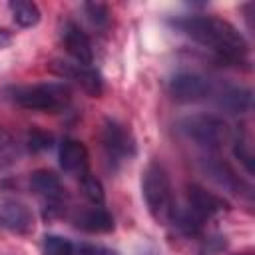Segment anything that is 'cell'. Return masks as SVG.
Returning <instances> with one entry per match:
<instances>
[{"label":"cell","instance_id":"1","mask_svg":"<svg viewBox=\"0 0 255 255\" xmlns=\"http://www.w3.org/2000/svg\"><path fill=\"white\" fill-rule=\"evenodd\" d=\"M175 26L185 36L203 44L225 60H241L249 50L245 36L233 24L215 16H191L179 20Z\"/></svg>","mask_w":255,"mask_h":255},{"label":"cell","instance_id":"2","mask_svg":"<svg viewBox=\"0 0 255 255\" xmlns=\"http://www.w3.org/2000/svg\"><path fill=\"white\" fill-rule=\"evenodd\" d=\"M141 195L151 217L159 223H169L175 211L173 189L167 171L159 163H149L141 173Z\"/></svg>","mask_w":255,"mask_h":255},{"label":"cell","instance_id":"3","mask_svg":"<svg viewBox=\"0 0 255 255\" xmlns=\"http://www.w3.org/2000/svg\"><path fill=\"white\" fill-rule=\"evenodd\" d=\"M12 100L26 110L56 114V112H62L70 106L72 90L68 84H60V82L22 86V88L12 90Z\"/></svg>","mask_w":255,"mask_h":255},{"label":"cell","instance_id":"4","mask_svg":"<svg viewBox=\"0 0 255 255\" xmlns=\"http://www.w3.org/2000/svg\"><path fill=\"white\" fill-rule=\"evenodd\" d=\"M181 133L201 147H219L229 137L227 124L213 114H193L179 122Z\"/></svg>","mask_w":255,"mask_h":255},{"label":"cell","instance_id":"5","mask_svg":"<svg viewBox=\"0 0 255 255\" xmlns=\"http://www.w3.org/2000/svg\"><path fill=\"white\" fill-rule=\"evenodd\" d=\"M48 68L58 78L76 82L86 94H90L94 98H98L104 90L102 76L92 66H84V64H78V62H66V60H54V62H50Z\"/></svg>","mask_w":255,"mask_h":255},{"label":"cell","instance_id":"6","mask_svg":"<svg viewBox=\"0 0 255 255\" xmlns=\"http://www.w3.org/2000/svg\"><path fill=\"white\" fill-rule=\"evenodd\" d=\"M211 92L209 82L193 72H179L169 80V94L173 96V100L183 102V104H191V102H199L203 98H207Z\"/></svg>","mask_w":255,"mask_h":255},{"label":"cell","instance_id":"7","mask_svg":"<svg viewBox=\"0 0 255 255\" xmlns=\"http://www.w3.org/2000/svg\"><path fill=\"white\" fill-rule=\"evenodd\" d=\"M102 141H104L108 155L114 159H126L135 153V141H133L129 129H126V126H122L114 120H108L104 124Z\"/></svg>","mask_w":255,"mask_h":255},{"label":"cell","instance_id":"8","mask_svg":"<svg viewBox=\"0 0 255 255\" xmlns=\"http://www.w3.org/2000/svg\"><path fill=\"white\" fill-rule=\"evenodd\" d=\"M187 207L193 213H197L201 219L213 217V215L229 209V205L223 197H219V195H215V193H211L205 187L195 185V183L187 185Z\"/></svg>","mask_w":255,"mask_h":255},{"label":"cell","instance_id":"9","mask_svg":"<svg viewBox=\"0 0 255 255\" xmlns=\"http://www.w3.org/2000/svg\"><path fill=\"white\" fill-rule=\"evenodd\" d=\"M201 169L209 179H213L219 187H223L231 193H241L245 189L243 179L233 171V167L229 163H225L219 157H203L201 159Z\"/></svg>","mask_w":255,"mask_h":255},{"label":"cell","instance_id":"10","mask_svg":"<svg viewBox=\"0 0 255 255\" xmlns=\"http://www.w3.org/2000/svg\"><path fill=\"white\" fill-rule=\"evenodd\" d=\"M62 42L68 50V54L84 66H90L94 60V52H92V44L90 38L84 34V30L74 24V22H66L62 26Z\"/></svg>","mask_w":255,"mask_h":255},{"label":"cell","instance_id":"11","mask_svg":"<svg viewBox=\"0 0 255 255\" xmlns=\"http://www.w3.org/2000/svg\"><path fill=\"white\" fill-rule=\"evenodd\" d=\"M58 159H60V167L70 175L82 177L88 171V149L82 141L70 137L64 139L58 149Z\"/></svg>","mask_w":255,"mask_h":255},{"label":"cell","instance_id":"12","mask_svg":"<svg viewBox=\"0 0 255 255\" xmlns=\"http://www.w3.org/2000/svg\"><path fill=\"white\" fill-rule=\"evenodd\" d=\"M30 189L48 203H60V199L64 197V187L60 177L48 169H38L30 175Z\"/></svg>","mask_w":255,"mask_h":255},{"label":"cell","instance_id":"13","mask_svg":"<svg viewBox=\"0 0 255 255\" xmlns=\"http://www.w3.org/2000/svg\"><path fill=\"white\" fill-rule=\"evenodd\" d=\"M0 221L2 227L16 231V233H26L32 229V213L26 205L18 201H4L0 207Z\"/></svg>","mask_w":255,"mask_h":255},{"label":"cell","instance_id":"14","mask_svg":"<svg viewBox=\"0 0 255 255\" xmlns=\"http://www.w3.org/2000/svg\"><path fill=\"white\" fill-rule=\"evenodd\" d=\"M76 227L88 231V233H110L114 229V217L102 207L94 205L90 209L80 211V215L74 219Z\"/></svg>","mask_w":255,"mask_h":255},{"label":"cell","instance_id":"15","mask_svg":"<svg viewBox=\"0 0 255 255\" xmlns=\"http://www.w3.org/2000/svg\"><path fill=\"white\" fill-rule=\"evenodd\" d=\"M217 104L229 114H247L253 108V92L249 88H229L219 96Z\"/></svg>","mask_w":255,"mask_h":255},{"label":"cell","instance_id":"16","mask_svg":"<svg viewBox=\"0 0 255 255\" xmlns=\"http://www.w3.org/2000/svg\"><path fill=\"white\" fill-rule=\"evenodd\" d=\"M10 12H12V18L18 26L22 28H32L40 22V10L34 2H28V0H14L8 4Z\"/></svg>","mask_w":255,"mask_h":255},{"label":"cell","instance_id":"17","mask_svg":"<svg viewBox=\"0 0 255 255\" xmlns=\"http://www.w3.org/2000/svg\"><path fill=\"white\" fill-rule=\"evenodd\" d=\"M80 185H82L84 195H86L94 205H102V203H104V199H106L104 185H102V181H100L96 175H92L90 171H86V173L80 177Z\"/></svg>","mask_w":255,"mask_h":255},{"label":"cell","instance_id":"18","mask_svg":"<svg viewBox=\"0 0 255 255\" xmlns=\"http://www.w3.org/2000/svg\"><path fill=\"white\" fill-rule=\"evenodd\" d=\"M72 249H74V243L60 235H46L42 241L44 255H70Z\"/></svg>","mask_w":255,"mask_h":255},{"label":"cell","instance_id":"19","mask_svg":"<svg viewBox=\"0 0 255 255\" xmlns=\"http://www.w3.org/2000/svg\"><path fill=\"white\" fill-rule=\"evenodd\" d=\"M84 10H86L88 18L92 20V24H96V26H106L108 20H110V12H108V6L106 4L88 2V4H84Z\"/></svg>","mask_w":255,"mask_h":255},{"label":"cell","instance_id":"20","mask_svg":"<svg viewBox=\"0 0 255 255\" xmlns=\"http://www.w3.org/2000/svg\"><path fill=\"white\" fill-rule=\"evenodd\" d=\"M233 153H235V157L245 165V169H247L249 173H253V153H251L249 143L243 141V139H237V141H235V147H233Z\"/></svg>","mask_w":255,"mask_h":255},{"label":"cell","instance_id":"21","mask_svg":"<svg viewBox=\"0 0 255 255\" xmlns=\"http://www.w3.org/2000/svg\"><path fill=\"white\" fill-rule=\"evenodd\" d=\"M14 155H16L14 141L10 139V135H8V133L0 131V165L12 163V161H14Z\"/></svg>","mask_w":255,"mask_h":255},{"label":"cell","instance_id":"22","mask_svg":"<svg viewBox=\"0 0 255 255\" xmlns=\"http://www.w3.org/2000/svg\"><path fill=\"white\" fill-rule=\"evenodd\" d=\"M70 255H118V253L112 251V249H106V247H96V245L80 243V245H74Z\"/></svg>","mask_w":255,"mask_h":255},{"label":"cell","instance_id":"23","mask_svg":"<svg viewBox=\"0 0 255 255\" xmlns=\"http://www.w3.org/2000/svg\"><path fill=\"white\" fill-rule=\"evenodd\" d=\"M50 141H52V137L38 129L30 131V135H28V143L32 149H46V147H50Z\"/></svg>","mask_w":255,"mask_h":255},{"label":"cell","instance_id":"24","mask_svg":"<svg viewBox=\"0 0 255 255\" xmlns=\"http://www.w3.org/2000/svg\"><path fill=\"white\" fill-rule=\"evenodd\" d=\"M0 227H2V221H0Z\"/></svg>","mask_w":255,"mask_h":255},{"label":"cell","instance_id":"25","mask_svg":"<svg viewBox=\"0 0 255 255\" xmlns=\"http://www.w3.org/2000/svg\"><path fill=\"white\" fill-rule=\"evenodd\" d=\"M243 255H245V253H243Z\"/></svg>","mask_w":255,"mask_h":255}]
</instances>
